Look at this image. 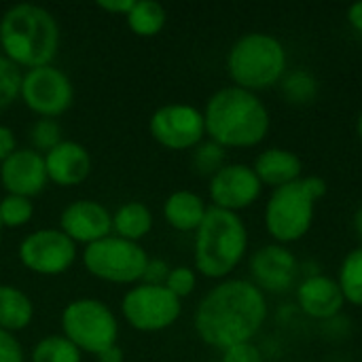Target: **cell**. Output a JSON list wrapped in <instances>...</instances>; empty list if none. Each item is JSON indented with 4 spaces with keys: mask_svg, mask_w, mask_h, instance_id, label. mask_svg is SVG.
<instances>
[{
    "mask_svg": "<svg viewBox=\"0 0 362 362\" xmlns=\"http://www.w3.org/2000/svg\"><path fill=\"white\" fill-rule=\"evenodd\" d=\"M182 301L165 286L134 284L121 299L123 320L140 333H159L178 322Z\"/></svg>",
    "mask_w": 362,
    "mask_h": 362,
    "instance_id": "9",
    "label": "cell"
},
{
    "mask_svg": "<svg viewBox=\"0 0 362 362\" xmlns=\"http://www.w3.org/2000/svg\"><path fill=\"white\" fill-rule=\"evenodd\" d=\"M2 229H4V227H2V223H0V235H2Z\"/></svg>",
    "mask_w": 362,
    "mask_h": 362,
    "instance_id": "41",
    "label": "cell"
},
{
    "mask_svg": "<svg viewBox=\"0 0 362 362\" xmlns=\"http://www.w3.org/2000/svg\"><path fill=\"white\" fill-rule=\"evenodd\" d=\"M62 335L70 339L83 354L98 356L119 339V318L108 303L81 297L70 301L59 316Z\"/></svg>",
    "mask_w": 362,
    "mask_h": 362,
    "instance_id": "7",
    "label": "cell"
},
{
    "mask_svg": "<svg viewBox=\"0 0 362 362\" xmlns=\"http://www.w3.org/2000/svg\"><path fill=\"white\" fill-rule=\"evenodd\" d=\"M348 23L352 25V30H356L362 36V0L361 2H354L348 8Z\"/></svg>",
    "mask_w": 362,
    "mask_h": 362,
    "instance_id": "37",
    "label": "cell"
},
{
    "mask_svg": "<svg viewBox=\"0 0 362 362\" xmlns=\"http://www.w3.org/2000/svg\"><path fill=\"white\" fill-rule=\"evenodd\" d=\"M132 6H134V0H98V8L110 15H121V17H125Z\"/></svg>",
    "mask_w": 362,
    "mask_h": 362,
    "instance_id": "36",
    "label": "cell"
},
{
    "mask_svg": "<svg viewBox=\"0 0 362 362\" xmlns=\"http://www.w3.org/2000/svg\"><path fill=\"white\" fill-rule=\"evenodd\" d=\"M17 151V136L8 125L0 123V163L6 161Z\"/></svg>",
    "mask_w": 362,
    "mask_h": 362,
    "instance_id": "35",
    "label": "cell"
},
{
    "mask_svg": "<svg viewBox=\"0 0 362 362\" xmlns=\"http://www.w3.org/2000/svg\"><path fill=\"white\" fill-rule=\"evenodd\" d=\"M95 361L98 362H123V350L119 348V344H115V346H110V348L102 350V352L95 356Z\"/></svg>",
    "mask_w": 362,
    "mask_h": 362,
    "instance_id": "38",
    "label": "cell"
},
{
    "mask_svg": "<svg viewBox=\"0 0 362 362\" xmlns=\"http://www.w3.org/2000/svg\"><path fill=\"white\" fill-rule=\"evenodd\" d=\"M83 352L66 339L62 333L59 335H47L36 341L32 348L30 362H81Z\"/></svg>",
    "mask_w": 362,
    "mask_h": 362,
    "instance_id": "24",
    "label": "cell"
},
{
    "mask_svg": "<svg viewBox=\"0 0 362 362\" xmlns=\"http://www.w3.org/2000/svg\"><path fill=\"white\" fill-rule=\"evenodd\" d=\"M286 49L274 34L248 32L227 53V74L235 87L259 93L276 87L286 74Z\"/></svg>",
    "mask_w": 362,
    "mask_h": 362,
    "instance_id": "6",
    "label": "cell"
},
{
    "mask_svg": "<svg viewBox=\"0 0 362 362\" xmlns=\"http://www.w3.org/2000/svg\"><path fill=\"white\" fill-rule=\"evenodd\" d=\"M354 229H356V233H358V238H361L362 242V208H358V212L354 216Z\"/></svg>",
    "mask_w": 362,
    "mask_h": 362,
    "instance_id": "39",
    "label": "cell"
},
{
    "mask_svg": "<svg viewBox=\"0 0 362 362\" xmlns=\"http://www.w3.org/2000/svg\"><path fill=\"white\" fill-rule=\"evenodd\" d=\"M165 21H168V13L163 4L155 0H134V6L125 15L127 28L142 38L157 36L165 28Z\"/></svg>",
    "mask_w": 362,
    "mask_h": 362,
    "instance_id": "23",
    "label": "cell"
},
{
    "mask_svg": "<svg viewBox=\"0 0 362 362\" xmlns=\"http://www.w3.org/2000/svg\"><path fill=\"white\" fill-rule=\"evenodd\" d=\"M356 134H358V138H361L362 142V110L361 115H358V121H356Z\"/></svg>",
    "mask_w": 362,
    "mask_h": 362,
    "instance_id": "40",
    "label": "cell"
},
{
    "mask_svg": "<svg viewBox=\"0 0 362 362\" xmlns=\"http://www.w3.org/2000/svg\"><path fill=\"white\" fill-rule=\"evenodd\" d=\"M303 362H312V361H303Z\"/></svg>",
    "mask_w": 362,
    "mask_h": 362,
    "instance_id": "42",
    "label": "cell"
},
{
    "mask_svg": "<svg viewBox=\"0 0 362 362\" xmlns=\"http://www.w3.org/2000/svg\"><path fill=\"white\" fill-rule=\"evenodd\" d=\"M59 51V25L51 11L19 2L0 17V53L15 66L32 70L53 64Z\"/></svg>",
    "mask_w": 362,
    "mask_h": 362,
    "instance_id": "3",
    "label": "cell"
},
{
    "mask_svg": "<svg viewBox=\"0 0 362 362\" xmlns=\"http://www.w3.org/2000/svg\"><path fill=\"white\" fill-rule=\"evenodd\" d=\"M208 212V206L202 195L193 191H174L163 202L165 223L180 233H195Z\"/></svg>",
    "mask_w": 362,
    "mask_h": 362,
    "instance_id": "20",
    "label": "cell"
},
{
    "mask_svg": "<svg viewBox=\"0 0 362 362\" xmlns=\"http://www.w3.org/2000/svg\"><path fill=\"white\" fill-rule=\"evenodd\" d=\"M202 112L206 136L225 151L259 146L267 138L272 125V117L263 100L235 85L214 91Z\"/></svg>",
    "mask_w": 362,
    "mask_h": 362,
    "instance_id": "2",
    "label": "cell"
},
{
    "mask_svg": "<svg viewBox=\"0 0 362 362\" xmlns=\"http://www.w3.org/2000/svg\"><path fill=\"white\" fill-rule=\"evenodd\" d=\"M282 93L291 104H310L318 93V83L308 70L286 72L280 81Z\"/></svg>",
    "mask_w": 362,
    "mask_h": 362,
    "instance_id": "26",
    "label": "cell"
},
{
    "mask_svg": "<svg viewBox=\"0 0 362 362\" xmlns=\"http://www.w3.org/2000/svg\"><path fill=\"white\" fill-rule=\"evenodd\" d=\"M59 229L78 246L112 235V212L95 199H74L59 214Z\"/></svg>",
    "mask_w": 362,
    "mask_h": 362,
    "instance_id": "15",
    "label": "cell"
},
{
    "mask_svg": "<svg viewBox=\"0 0 362 362\" xmlns=\"http://www.w3.org/2000/svg\"><path fill=\"white\" fill-rule=\"evenodd\" d=\"M34 320L32 299L13 284H0V329L6 333H19Z\"/></svg>",
    "mask_w": 362,
    "mask_h": 362,
    "instance_id": "22",
    "label": "cell"
},
{
    "mask_svg": "<svg viewBox=\"0 0 362 362\" xmlns=\"http://www.w3.org/2000/svg\"><path fill=\"white\" fill-rule=\"evenodd\" d=\"M263 185L257 178L252 165L246 163H227L223 165L208 185V195L212 208L240 212L250 208L261 197Z\"/></svg>",
    "mask_w": 362,
    "mask_h": 362,
    "instance_id": "13",
    "label": "cell"
},
{
    "mask_svg": "<svg viewBox=\"0 0 362 362\" xmlns=\"http://www.w3.org/2000/svg\"><path fill=\"white\" fill-rule=\"evenodd\" d=\"M148 132L168 151H193L206 138L204 112L182 102L163 104L151 115Z\"/></svg>",
    "mask_w": 362,
    "mask_h": 362,
    "instance_id": "12",
    "label": "cell"
},
{
    "mask_svg": "<svg viewBox=\"0 0 362 362\" xmlns=\"http://www.w3.org/2000/svg\"><path fill=\"white\" fill-rule=\"evenodd\" d=\"M257 178L261 180V185L278 189L284 185H291L295 180L301 178V159L288 151V148H265L263 153L257 155L255 165H252Z\"/></svg>",
    "mask_w": 362,
    "mask_h": 362,
    "instance_id": "19",
    "label": "cell"
},
{
    "mask_svg": "<svg viewBox=\"0 0 362 362\" xmlns=\"http://www.w3.org/2000/svg\"><path fill=\"white\" fill-rule=\"evenodd\" d=\"M223 165H227V153L221 144L212 140H204L193 148V168L197 174L212 178Z\"/></svg>",
    "mask_w": 362,
    "mask_h": 362,
    "instance_id": "28",
    "label": "cell"
},
{
    "mask_svg": "<svg viewBox=\"0 0 362 362\" xmlns=\"http://www.w3.org/2000/svg\"><path fill=\"white\" fill-rule=\"evenodd\" d=\"M163 286L174 297H178L180 301L185 297L193 295V291L197 286V272H195V267H189V265H176V267H172Z\"/></svg>",
    "mask_w": 362,
    "mask_h": 362,
    "instance_id": "31",
    "label": "cell"
},
{
    "mask_svg": "<svg viewBox=\"0 0 362 362\" xmlns=\"http://www.w3.org/2000/svg\"><path fill=\"white\" fill-rule=\"evenodd\" d=\"M21 76H23L21 68L0 53V115L19 100Z\"/></svg>",
    "mask_w": 362,
    "mask_h": 362,
    "instance_id": "29",
    "label": "cell"
},
{
    "mask_svg": "<svg viewBox=\"0 0 362 362\" xmlns=\"http://www.w3.org/2000/svg\"><path fill=\"white\" fill-rule=\"evenodd\" d=\"M327 195V182L318 176H301L299 180L272 191L263 221L274 244L288 246L303 240L316 216V204Z\"/></svg>",
    "mask_w": 362,
    "mask_h": 362,
    "instance_id": "5",
    "label": "cell"
},
{
    "mask_svg": "<svg viewBox=\"0 0 362 362\" xmlns=\"http://www.w3.org/2000/svg\"><path fill=\"white\" fill-rule=\"evenodd\" d=\"M45 155L34 148H17L6 161L0 163V185L8 195H21L34 199L47 187Z\"/></svg>",
    "mask_w": 362,
    "mask_h": 362,
    "instance_id": "16",
    "label": "cell"
},
{
    "mask_svg": "<svg viewBox=\"0 0 362 362\" xmlns=\"http://www.w3.org/2000/svg\"><path fill=\"white\" fill-rule=\"evenodd\" d=\"M153 212L142 202H125L112 212V235L140 244L153 231Z\"/></svg>",
    "mask_w": 362,
    "mask_h": 362,
    "instance_id": "21",
    "label": "cell"
},
{
    "mask_svg": "<svg viewBox=\"0 0 362 362\" xmlns=\"http://www.w3.org/2000/svg\"><path fill=\"white\" fill-rule=\"evenodd\" d=\"M28 138H30V144H32L30 148L45 155L64 140L62 138V125L57 123V119H36L30 125Z\"/></svg>",
    "mask_w": 362,
    "mask_h": 362,
    "instance_id": "30",
    "label": "cell"
},
{
    "mask_svg": "<svg viewBox=\"0 0 362 362\" xmlns=\"http://www.w3.org/2000/svg\"><path fill=\"white\" fill-rule=\"evenodd\" d=\"M248 252V229L240 214L208 208L193 242L195 272L210 280H227Z\"/></svg>",
    "mask_w": 362,
    "mask_h": 362,
    "instance_id": "4",
    "label": "cell"
},
{
    "mask_svg": "<svg viewBox=\"0 0 362 362\" xmlns=\"http://www.w3.org/2000/svg\"><path fill=\"white\" fill-rule=\"evenodd\" d=\"M337 282L346 303L362 308V244L344 259Z\"/></svg>",
    "mask_w": 362,
    "mask_h": 362,
    "instance_id": "25",
    "label": "cell"
},
{
    "mask_svg": "<svg viewBox=\"0 0 362 362\" xmlns=\"http://www.w3.org/2000/svg\"><path fill=\"white\" fill-rule=\"evenodd\" d=\"M267 320V299L250 282L227 278L212 286L195 308L193 327L197 337L216 350L248 344Z\"/></svg>",
    "mask_w": 362,
    "mask_h": 362,
    "instance_id": "1",
    "label": "cell"
},
{
    "mask_svg": "<svg viewBox=\"0 0 362 362\" xmlns=\"http://www.w3.org/2000/svg\"><path fill=\"white\" fill-rule=\"evenodd\" d=\"M221 362H265V358H263V352L252 341H248V344H238V346L223 350Z\"/></svg>",
    "mask_w": 362,
    "mask_h": 362,
    "instance_id": "32",
    "label": "cell"
},
{
    "mask_svg": "<svg viewBox=\"0 0 362 362\" xmlns=\"http://www.w3.org/2000/svg\"><path fill=\"white\" fill-rule=\"evenodd\" d=\"M148 259L151 257L140 244L127 242L117 235L93 242L83 250L85 269L93 278L108 284H140Z\"/></svg>",
    "mask_w": 362,
    "mask_h": 362,
    "instance_id": "8",
    "label": "cell"
},
{
    "mask_svg": "<svg viewBox=\"0 0 362 362\" xmlns=\"http://www.w3.org/2000/svg\"><path fill=\"white\" fill-rule=\"evenodd\" d=\"M170 269L172 267L163 259H148L146 269H144V276H142V282L144 284H153V286H163L165 280H168Z\"/></svg>",
    "mask_w": 362,
    "mask_h": 362,
    "instance_id": "34",
    "label": "cell"
},
{
    "mask_svg": "<svg viewBox=\"0 0 362 362\" xmlns=\"http://www.w3.org/2000/svg\"><path fill=\"white\" fill-rule=\"evenodd\" d=\"M299 310L314 320H333L346 305L339 282L325 274L308 276L297 286Z\"/></svg>",
    "mask_w": 362,
    "mask_h": 362,
    "instance_id": "17",
    "label": "cell"
},
{
    "mask_svg": "<svg viewBox=\"0 0 362 362\" xmlns=\"http://www.w3.org/2000/svg\"><path fill=\"white\" fill-rule=\"evenodd\" d=\"M299 272L297 257L288 250V246L282 244H267L259 248L250 257V276L252 284L265 295V293H286L295 286Z\"/></svg>",
    "mask_w": 362,
    "mask_h": 362,
    "instance_id": "14",
    "label": "cell"
},
{
    "mask_svg": "<svg viewBox=\"0 0 362 362\" xmlns=\"http://www.w3.org/2000/svg\"><path fill=\"white\" fill-rule=\"evenodd\" d=\"M17 257L28 272L36 276L55 278L66 274L74 265L78 250L76 244L59 227H45L28 233L19 242Z\"/></svg>",
    "mask_w": 362,
    "mask_h": 362,
    "instance_id": "11",
    "label": "cell"
},
{
    "mask_svg": "<svg viewBox=\"0 0 362 362\" xmlns=\"http://www.w3.org/2000/svg\"><path fill=\"white\" fill-rule=\"evenodd\" d=\"M34 218V202L21 195H4L0 199V223L6 229H21Z\"/></svg>",
    "mask_w": 362,
    "mask_h": 362,
    "instance_id": "27",
    "label": "cell"
},
{
    "mask_svg": "<svg viewBox=\"0 0 362 362\" xmlns=\"http://www.w3.org/2000/svg\"><path fill=\"white\" fill-rule=\"evenodd\" d=\"M0 362H25V354L19 339L2 329H0Z\"/></svg>",
    "mask_w": 362,
    "mask_h": 362,
    "instance_id": "33",
    "label": "cell"
},
{
    "mask_svg": "<svg viewBox=\"0 0 362 362\" xmlns=\"http://www.w3.org/2000/svg\"><path fill=\"white\" fill-rule=\"evenodd\" d=\"M45 168L49 182L57 187H78L91 174L89 151L74 140H62L55 148L45 153Z\"/></svg>",
    "mask_w": 362,
    "mask_h": 362,
    "instance_id": "18",
    "label": "cell"
},
{
    "mask_svg": "<svg viewBox=\"0 0 362 362\" xmlns=\"http://www.w3.org/2000/svg\"><path fill=\"white\" fill-rule=\"evenodd\" d=\"M19 100L38 119H57L72 106L74 85L62 68L38 66L23 72Z\"/></svg>",
    "mask_w": 362,
    "mask_h": 362,
    "instance_id": "10",
    "label": "cell"
}]
</instances>
